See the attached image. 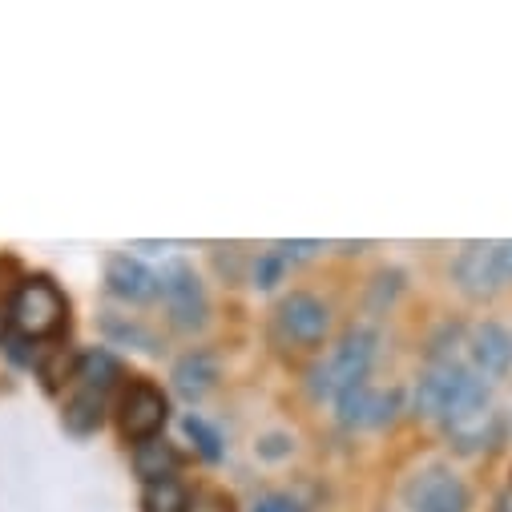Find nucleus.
<instances>
[{"mask_svg": "<svg viewBox=\"0 0 512 512\" xmlns=\"http://www.w3.org/2000/svg\"><path fill=\"white\" fill-rule=\"evenodd\" d=\"M416 512H468V488L460 476H452L444 464L424 468L408 488Z\"/></svg>", "mask_w": 512, "mask_h": 512, "instance_id": "obj_9", "label": "nucleus"}, {"mask_svg": "<svg viewBox=\"0 0 512 512\" xmlns=\"http://www.w3.org/2000/svg\"><path fill=\"white\" fill-rule=\"evenodd\" d=\"M335 404H339V424L343 428H379L400 412V392H379L363 379L351 392H343Z\"/></svg>", "mask_w": 512, "mask_h": 512, "instance_id": "obj_8", "label": "nucleus"}, {"mask_svg": "<svg viewBox=\"0 0 512 512\" xmlns=\"http://www.w3.org/2000/svg\"><path fill=\"white\" fill-rule=\"evenodd\" d=\"M105 335H109V339H121V343H138L142 351H154L150 331H142L138 323H117L113 315H105Z\"/></svg>", "mask_w": 512, "mask_h": 512, "instance_id": "obj_19", "label": "nucleus"}, {"mask_svg": "<svg viewBox=\"0 0 512 512\" xmlns=\"http://www.w3.org/2000/svg\"><path fill=\"white\" fill-rule=\"evenodd\" d=\"M166 420H170V400H166V392L158 388V383H150V379H134L130 388H125L121 404H117L121 436L134 440V444L154 440V436H162Z\"/></svg>", "mask_w": 512, "mask_h": 512, "instance_id": "obj_5", "label": "nucleus"}, {"mask_svg": "<svg viewBox=\"0 0 512 512\" xmlns=\"http://www.w3.org/2000/svg\"><path fill=\"white\" fill-rule=\"evenodd\" d=\"M105 287L125 303H150L158 299V271H150L134 254H113L105 263Z\"/></svg>", "mask_w": 512, "mask_h": 512, "instance_id": "obj_10", "label": "nucleus"}, {"mask_svg": "<svg viewBox=\"0 0 512 512\" xmlns=\"http://www.w3.org/2000/svg\"><path fill=\"white\" fill-rule=\"evenodd\" d=\"M182 432L194 440V448H198V456H202V460H210V464H218V460H222V436H218L202 416H194V412H190V416L182 420Z\"/></svg>", "mask_w": 512, "mask_h": 512, "instance_id": "obj_16", "label": "nucleus"}, {"mask_svg": "<svg viewBox=\"0 0 512 512\" xmlns=\"http://www.w3.org/2000/svg\"><path fill=\"white\" fill-rule=\"evenodd\" d=\"M186 512H234V500L222 488H194L186 500Z\"/></svg>", "mask_w": 512, "mask_h": 512, "instance_id": "obj_18", "label": "nucleus"}, {"mask_svg": "<svg viewBox=\"0 0 512 512\" xmlns=\"http://www.w3.org/2000/svg\"><path fill=\"white\" fill-rule=\"evenodd\" d=\"M496 259H500L504 283H512V242H496Z\"/></svg>", "mask_w": 512, "mask_h": 512, "instance_id": "obj_22", "label": "nucleus"}, {"mask_svg": "<svg viewBox=\"0 0 512 512\" xmlns=\"http://www.w3.org/2000/svg\"><path fill=\"white\" fill-rule=\"evenodd\" d=\"M452 279H456V291L468 295V299H492L500 287H504V271H500V259H496V242H468L456 263H452Z\"/></svg>", "mask_w": 512, "mask_h": 512, "instance_id": "obj_6", "label": "nucleus"}, {"mask_svg": "<svg viewBox=\"0 0 512 512\" xmlns=\"http://www.w3.org/2000/svg\"><path fill=\"white\" fill-rule=\"evenodd\" d=\"M158 299L170 315V323L178 331H198L210 315V299H206V287L202 279L194 275L190 263L182 259H170L162 271H158Z\"/></svg>", "mask_w": 512, "mask_h": 512, "instance_id": "obj_4", "label": "nucleus"}, {"mask_svg": "<svg viewBox=\"0 0 512 512\" xmlns=\"http://www.w3.org/2000/svg\"><path fill=\"white\" fill-rule=\"evenodd\" d=\"M464 367L476 375V379H500L508 367H512V331L500 327V323H476L468 335H464Z\"/></svg>", "mask_w": 512, "mask_h": 512, "instance_id": "obj_7", "label": "nucleus"}, {"mask_svg": "<svg viewBox=\"0 0 512 512\" xmlns=\"http://www.w3.org/2000/svg\"><path fill=\"white\" fill-rule=\"evenodd\" d=\"M379 351V335L371 327H351L311 371H307V392L315 400H339L343 392H351L355 383L367 379L371 363Z\"/></svg>", "mask_w": 512, "mask_h": 512, "instance_id": "obj_1", "label": "nucleus"}, {"mask_svg": "<svg viewBox=\"0 0 512 512\" xmlns=\"http://www.w3.org/2000/svg\"><path fill=\"white\" fill-rule=\"evenodd\" d=\"M69 319V299L61 295V287L49 275H33L21 279L13 299H9V323L21 339H49L65 327Z\"/></svg>", "mask_w": 512, "mask_h": 512, "instance_id": "obj_2", "label": "nucleus"}, {"mask_svg": "<svg viewBox=\"0 0 512 512\" xmlns=\"http://www.w3.org/2000/svg\"><path fill=\"white\" fill-rule=\"evenodd\" d=\"M121 379V363H117V355H109V351H85V355H77V367H73V388H97V392H109L113 383Z\"/></svg>", "mask_w": 512, "mask_h": 512, "instance_id": "obj_14", "label": "nucleus"}, {"mask_svg": "<svg viewBox=\"0 0 512 512\" xmlns=\"http://www.w3.org/2000/svg\"><path fill=\"white\" fill-rule=\"evenodd\" d=\"M174 392L182 396V400H190V404H198L214 383H218V359L210 355V351H186L178 363H174Z\"/></svg>", "mask_w": 512, "mask_h": 512, "instance_id": "obj_11", "label": "nucleus"}, {"mask_svg": "<svg viewBox=\"0 0 512 512\" xmlns=\"http://www.w3.org/2000/svg\"><path fill=\"white\" fill-rule=\"evenodd\" d=\"M178 464H182L178 448H174V444H166L162 436L134 444V472H138L146 484H158V480H174Z\"/></svg>", "mask_w": 512, "mask_h": 512, "instance_id": "obj_13", "label": "nucleus"}, {"mask_svg": "<svg viewBox=\"0 0 512 512\" xmlns=\"http://www.w3.org/2000/svg\"><path fill=\"white\" fill-rule=\"evenodd\" d=\"M327 327H331V307L311 291H291L287 299H279V307L271 315V339L283 351L323 343Z\"/></svg>", "mask_w": 512, "mask_h": 512, "instance_id": "obj_3", "label": "nucleus"}, {"mask_svg": "<svg viewBox=\"0 0 512 512\" xmlns=\"http://www.w3.org/2000/svg\"><path fill=\"white\" fill-rule=\"evenodd\" d=\"M105 400L109 392H97V388H73L65 412H61V424L69 436H93L105 420Z\"/></svg>", "mask_w": 512, "mask_h": 512, "instance_id": "obj_12", "label": "nucleus"}, {"mask_svg": "<svg viewBox=\"0 0 512 512\" xmlns=\"http://www.w3.org/2000/svg\"><path fill=\"white\" fill-rule=\"evenodd\" d=\"M186 500H190V492L178 480H158V484H146V492H142L146 512H186Z\"/></svg>", "mask_w": 512, "mask_h": 512, "instance_id": "obj_15", "label": "nucleus"}, {"mask_svg": "<svg viewBox=\"0 0 512 512\" xmlns=\"http://www.w3.org/2000/svg\"><path fill=\"white\" fill-rule=\"evenodd\" d=\"M287 271H291V263L283 259L279 250H263L259 259H254V287H259V291H271V287L283 283Z\"/></svg>", "mask_w": 512, "mask_h": 512, "instance_id": "obj_17", "label": "nucleus"}, {"mask_svg": "<svg viewBox=\"0 0 512 512\" xmlns=\"http://www.w3.org/2000/svg\"><path fill=\"white\" fill-rule=\"evenodd\" d=\"M275 250L283 254L287 263H303V259H311L315 250H323V242H275Z\"/></svg>", "mask_w": 512, "mask_h": 512, "instance_id": "obj_20", "label": "nucleus"}, {"mask_svg": "<svg viewBox=\"0 0 512 512\" xmlns=\"http://www.w3.org/2000/svg\"><path fill=\"white\" fill-rule=\"evenodd\" d=\"M254 512H303V504L283 496V492H275V496H263L259 504H254Z\"/></svg>", "mask_w": 512, "mask_h": 512, "instance_id": "obj_21", "label": "nucleus"}]
</instances>
